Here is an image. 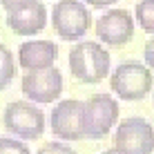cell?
<instances>
[{
	"mask_svg": "<svg viewBox=\"0 0 154 154\" xmlns=\"http://www.w3.org/2000/svg\"><path fill=\"white\" fill-rule=\"evenodd\" d=\"M112 58L109 51L103 45L92 40L78 42L76 47H72L69 51V72L76 81L87 83V85H96L103 78H107Z\"/></svg>",
	"mask_w": 154,
	"mask_h": 154,
	"instance_id": "6da1fadb",
	"label": "cell"
},
{
	"mask_svg": "<svg viewBox=\"0 0 154 154\" xmlns=\"http://www.w3.org/2000/svg\"><path fill=\"white\" fill-rule=\"evenodd\" d=\"M109 87L121 100H141L152 92L154 74L139 60H125L112 72Z\"/></svg>",
	"mask_w": 154,
	"mask_h": 154,
	"instance_id": "7a4b0ae2",
	"label": "cell"
},
{
	"mask_svg": "<svg viewBox=\"0 0 154 154\" xmlns=\"http://www.w3.org/2000/svg\"><path fill=\"white\" fill-rule=\"evenodd\" d=\"M2 123L9 134L34 141L45 132V114L31 100H11L2 112Z\"/></svg>",
	"mask_w": 154,
	"mask_h": 154,
	"instance_id": "3957f363",
	"label": "cell"
},
{
	"mask_svg": "<svg viewBox=\"0 0 154 154\" xmlns=\"http://www.w3.org/2000/svg\"><path fill=\"white\" fill-rule=\"evenodd\" d=\"M119 100L109 94H94L83 100V130L85 139H103L119 121Z\"/></svg>",
	"mask_w": 154,
	"mask_h": 154,
	"instance_id": "277c9868",
	"label": "cell"
},
{
	"mask_svg": "<svg viewBox=\"0 0 154 154\" xmlns=\"http://www.w3.org/2000/svg\"><path fill=\"white\" fill-rule=\"evenodd\" d=\"M51 25L63 40H81L92 27V14L81 0H58L51 9Z\"/></svg>",
	"mask_w": 154,
	"mask_h": 154,
	"instance_id": "5b68a950",
	"label": "cell"
},
{
	"mask_svg": "<svg viewBox=\"0 0 154 154\" xmlns=\"http://www.w3.org/2000/svg\"><path fill=\"white\" fill-rule=\"evenodd\" d=\"M114 147L123 154H152L154 127L139 116L121 121V125L116 127V134H114Z\"/></svg>",
	"mask_w": 154,
	"mask_h": 154,
	"instance_id": "8992f818",
	"label": "cell"
},
{
	"mask_svg": "<svg viewBox=\"0 0 154 154\" xmlns=\"http://www.w3.org/2000/svg\"><path fill=\"white\" fill-rule=\"evenodd\" d=\"M51 134L58 136L60 141H81L85 139L83 130V100L67 98L58 100L51 109L49 116Z\"/></svg>",
	"mask_w": 154,
	"mask_h": 154,
	"instance_id": "52a82bcc",
	"label": "cell"
},
{
	"mask_svg": "<svg viewBox=\"0 0 154 154\" xmlns=\"http://www.w3.org/2000/svg\"><path fill=\"white\" fill-rule=\"evenodd\" d=\"M20 89L29 100L36 103H54L63 94V74L58 67H47V69L25 72Z\"/></svg>",
	"mask_w": 154,
	"mask_h": 154,
	"instance_id": "ba28073f",
	"label": "cell"
},
{
	"mask_svg": "<svg viewBox=\"0 0 154 154\" xmlns=\"http://www.w3.org/2000/svg\"><path fill=\"white\" fill-rule=\"evenodd\" d=\"M96 36L107 47L127 45L134 38V18L125 9H109L96 20Z\"/></svg>",
	"mask_w": 154,
	"mask_h": 154,
	"instance_id": "9c48e42d",
	"label": "cell"
},
{
	"mask_svg": "<svg viewBox=\"0 0 154 154\" xmlns=\"http://www.w3.org/2000/svg\"><path fill=\"white\" fill-rule=\"evenodd\" d=\"M7 25L18 36H36L47 27V7L40 0H36V2L27 5V7L9 11L7 14Z\"/></svg>",
	"mask_w": 154,
	"mask_h": 154,
	"instance_id": "30bf717a",
	"label": "cell"
},
{
	"mask_svg": "<svg viewBox=\"0 0 154 154\" xmlns=\"http://www.w3.org/2000/svg\"><path fill=\"white\" fill-rule=\"evenodd\" d=\"M58 58V45L51 40H27L18 49V67L25 72H36V69H47L54 67Z\"/></svg>",
	"mask_w": 154,
	"mask_h": 154,
	"instance_id": "8fae6325",
	"label": "cell"
},
{
	"mask_svg": "<svg viewBox=\"0 0 154 154\" xmlns=\"http://www.w3.org/2000/svg\"><path fill=\"white\" fill-rule=\"evenodd\" d=\"M14 76H16V58L11 54V49L0 42V92L9 87Z\"/></svg>",
	"mask_w": 154,
	"mask_h": 154,
	"instance_id": "7c38bea8",
	"label": "cell"
},
{
	"mask_svg": "<svg viewBox=\"0 0 154 154\" xmlns=\"http://www.w3.org/2000/svg\"><path fill=\"white\" fill-rule=\"evenodd\" d=\"M136 23L141 25L143 31L154 34V0H139L136 5Z\"/></svg>",
	"mask_w": 154,
	"mask_h": 154,
	"instance_id": "4fadbf2b",
	"label": "cell"
},
{
	"mask_svg": "<svg viewBox=\"0 0 154 154\" xmlns=\"http://www.w3.org/2000/svg\"><path fill=\"white\" fill-rule=\"evenodd\" d=\"M0 154H31V150L20 139L0 136Z\"/></svg>",
	"mask_w": 154,
	"mask_h": 154,
	"instance_id": "5bb4252c",
	"label": "cell"
},
{
	"mask_svg": "<svg viewBox=\"0 0 154 154\" xmlns=\"http://www.w3.org/2000/svg\"><path fill=\"white\" fill-rule=\"evenodd\" d=\"M36 154H76V152H74L69 145L60 143V141H51V143H47V145H42Z\"/></svg>",
	"mask_w": 154,
	"mask_h": 154,
	"instance_id": "9a60e30c",
	"label": "cell"
},
{
	"mask_svg": "<svg viewBox=\"0 0 154 154\" xmlns=\"http://www.w3.org/2000/svg\"><path fill=\"white\" fill-rule=\"evenodd\" d=\"M31 2H36V0H0V7L9 14V11H16V9H20V7H27Z\"/></svg>",
	"mask_w": 154,
	"mask_h": 154,
	"instance_id": "2e32d148",
	"label": "cell"
},
{
	"mask_svg": "<svg viewBox=\"0 0 154 154\" xmlns=\"http://www.w3.org/2000/svg\"><path fill=\"white\" fill-rule=\"evenodd\" d=\"M143 60H145V65L154 72V38H150L145 42V47H143Z\"/></svg>",
	"mask_w": 154,
	"mask_h": 154,
	"instance_id": "e0dca14e",
	"label": "cell"
},
{
	"mask_svg": "<svg viewBox=\"0 0 154 154\" xmlns=\"http://www.w3.org/2000/svg\"><path fill=\"white\" fill-rule=\"evenodd\" d=\"M85 5H89V7H96V9H103V7H112L116 0H83Z\"/></svg>",
	"mask_w": 154,
	"mask_h": 154,
	"instance_id": "ac0fdd59",
	"label": "cell"
},
{
	"mask_svg": "<svg viewBox=\"0 0 154 154\" xmlns=\"http://www.w3.org/2000/svg\"><path fill=\"white\" fill-rule=\"evenodd\" d=\"M103 154H123V152H119L116 147H112V150H107V152H103Z\"/></svg>",
	"mask_w": 154,
	"mask_h": 154,
	"instance_id": "d6986e66",
	"label": "cell"
}]
</instances>
